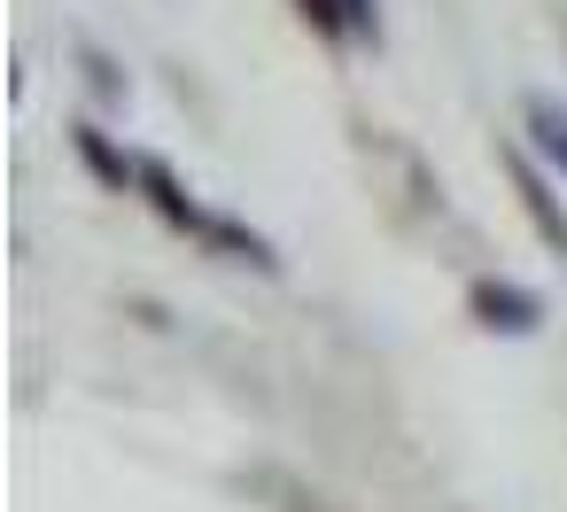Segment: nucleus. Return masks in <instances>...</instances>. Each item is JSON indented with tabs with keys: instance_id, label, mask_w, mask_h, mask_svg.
<instances>
[{
	"instance_id": "f257e3e1",
	"label": "nucleus",
	"mask_w": 567,
	"mask_h": 512,
	"mask_svg": "<svg viewBox=\"0 0 567 512\" xmlns=\"http://www.w3.org/2000/svg\"><path fill=\"white\" fill-rule=\"evenodd\" d=\"M474 311H482L489 326H513V334L536 326V303H528L520 288H474Z\"/></svg>"
},
{
	"instance_id": "f03ea898",
	"label": "nucleus",
	"mask_w": 567,
	"mask_h": 512,
	"mask_svg": "<svg viewBox=\"0 0 567 512\" xmlns=\"http://www.w3.org/2000/svg\"><path fill=\"white\" fill-rule=\"evenodd\" d=\"M528 125H536V148H544V156H551V164L567 171V117H551V109H536Z\"/></svg>"
},
{
	"instance_id": "7ed1b4c3",
	"label": "nucleus",
	"mask_w": 567,
	"mask_h": 512,
	"mask_svg": "<svg viewBox=\"0 0 567 512\" xmlns=\"http://www.w3.org/2000/svg\"><path fill=\"white\" fill-rule=\"evenodd\" d=\"M296 9H303L319 32H342V17H350V9H334V0H296Z\"/></svg>"
}]
</instances>
